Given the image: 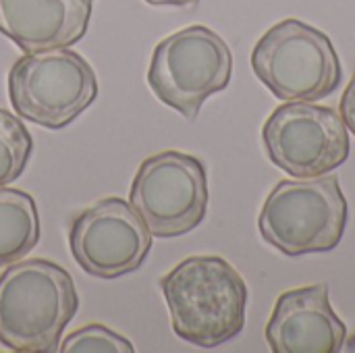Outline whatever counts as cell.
Returning a JSON list of instances; mask_svg holds the SVG:
<instances>
[{"label": "cell", "mask_w": 355, "mask_h": 353, "mask_svg": "<svg viewBox=\"0 0 355 353\" xmlns=\"http://www.w3.org/2000/svg\"><path fill=\"white\" fill-rule=\"evenodd\" d=\"M33 152V137L21 119L0 108V187L17 181Z\"/></svg>", "instance_id": "cell-13"}, {"label": "cell", "mask_w": 355, "mask_h": 353, "mask_svg": "<svg viewBox=\"0 0 355 353\" xmlns=\"http://www.w3.org/2000/svg\"><path fill=\"white\" fill-rule=\"evenodd\" d=\"M77 310L73 277L46 258L19 260L0 275V343L10 352H58Z\"/></svg>", "instance_id": "cell-2"}, {"label": "cell", "mask_w": 355, "mask_h": 353, "mask_svg": "<svg viewBox=\"0 0 355 353\" xmlns=\"http://www.w3.org/2000/svg\"><path fill=\"white\" fill-rule=\"evenodd\" d=\"M129 202L154 237H181L206 218V166L191 154L158 152L141 162L131 183Z\"/></svg>", "instance_id": "cell-7"}, {"label": "cell", "mask_w": 355, "mask_h": 353, "mask_svg": "<svg viewBox=\"0 0 355 353\" xmlns=\"http://www.w3.org/2000/svg\"><path fill=\"white\" fill-rule=\"evenodd\" d=\"M179 339L202 350L233 341L245 327L248 285L220 256H191L160 279Z\"/></svg>", "instance_id": "cell-1"}, {"label": "cell", "mask_w": 355, "mask_h": 353, "mask_svg": "<svg viewBox=\"0 0 355 353\" xmlns=\"http://www.w3.org/2000/svg\"><path fill=\"white\" fill-rule=\"evenodd\" d=\"M152 6H177V8H191L200 0H146Z\"/></svg>", "instance_id": "cell-16"}, {"label": "cell", "mask_w": 355, "mask_h": 353, "mask_svg": "<svg viewBox=\"0 0 355 353\" xmlns=\"http://www.w3.org/2000/svg\"><path fill=\"white\" fill-rule=\"evenodd\" d=\"M275 353H339L347 327L329 302V285L316 283L281 293L266 325Z\"/></svg>", "instance_id": "cell-10"}, {"label": "cell", "mask_w": 355, "mask_h": 353, "mask_svg": "<svg viewBox=\"0 0 355 353\" xmlns=\"http://www.w3.org/2000/svg\"><path fill=\"white\" fill-rule=\"evenodd\" d=\"M339 114H341L345 127L352 129V133L355 135V73L341 96V112Z\"/></svg>", "instance_id": "cell-15"}, {"label": "cell", "mask_w": 355, "mask_h": 353, "mask_svg": "<svg viewBox=\"0 0 355 353\" xmlns=\"http://www.w3.org/2000/svg\"><path fill=\"white\" fill-rule=\"evenodd\" d=\"M8 98L17 117L56 131L96 102L98 79L92 64L69 48L25 52L8 71Z\"/></svg>", "instance_id": "cell-5"}, {"label": "cell", "mask_w": 355, "mask_h": 353, "mask_svg": "<svg viewBox=\"0 0 355 353\" xmlns=\"http://www.w3.org/2000/svg\"><path fill=\"white\" fill-rule=\"evenodd\" d=\"M40 243L35 200L21 189L0 187V266L23 260Z\"/></svg>", "instance_id": "cell-12"}, {"label": "cell", "mask_w": 355, "mask_h": 353, "mask_svg": "<svg viewBox=\"0 0 355 353\" xmlns=\"http://www.w3.org/2000/svg\"><path fill=\"white\" fill-rule=\"evenodd\" d=\"M231 75L229 44L206 25H189L158 42L148 85L160 102L193 121L204 102L229 85Z\"/></svg>", "instance_id": "cell-6"}, {"label": "cell", "mask_w": 355, "mask_h": 353, "mask_svg": "<svg viewBox=\"0 0 355 353\" xmlns=\"http://www.w3.org/2000/svg\"><path fill=\"white\" fill-rule=\"evenodd\" d=\"M62 353H133L135 347L129 339L116 335L104 325H87L67 335L58 345Z\"/></svg>", "instance_id": "cell-14"}, {"label": "cell", "mask_w": 355, "mask_h": 353, "mask_svg": "<svg viewBox=\"0 0 355 353\" xmlns=\"http://www.w3.org/2000/svg\"><path fill=\"white\" fill-rule=\"evenodd\" d=\"M69 246L83 273L119 279L144 264L152 250V233L131 204L106 198L73 218Z\"/></svg>", "instance_id": "cell-9"}, {"label": "cell", "mask_w": 355, "mask_h": 353, "mask_svg": "<svg viewBox=\"0 0 355 353\" xmlns=\"http://www.w3.org/2000/svg\"><path fill=\"white\" fill-rule=\"evenodd\" d=\"M262 141L270 162L300 179L329 175L349 158V135L341 114L310 102L275 108L262 127Z\"/></svg>", "instance_id": "cell-8"}, {"label": "cell", "mask_w": 355, "mask_h": 353, "mask_svg": "<svg viewBox=\"0 0 355 353\" xmlns=\"http://www.w3.org/2000/svg\"><path fill=\"white\" fill-rule=\"evenodd\" d=\"M94 0H0V33L23 52L69 48L89 27Z\"/></svg>", "instance_id": "cell-11"}, {"label": "cell", "mask_w": 355, "mask_h": 353, "mask_svg": "<svg viewBox=\"0 0 355 353\" xmlns=\"http://www.w3.org/2000/svg\"><path fill=\"white\" fill-rule=\"evenodd\" d=\"M347 200L335 175L281 181L266 198L262 239L289 258L335 250L347 227Z\"/></svg>", "instance_id": "cell-3"}, {"label": "cell", "mask_w": 355, "mask_h": 353, "mask_svg": "<svg viewBox=\"0 0 355 353\" xmlns=\"http://www.w3.org/2000/svg\"><path fill=\"white\" fill-rule=\"evenodd\" d=\"M256 77L287 102H318L333 96L343 67L331 37L300 19L272 25L252 50Z\"/></svg>", "instance_id": "cell-4"}]
</instances>
